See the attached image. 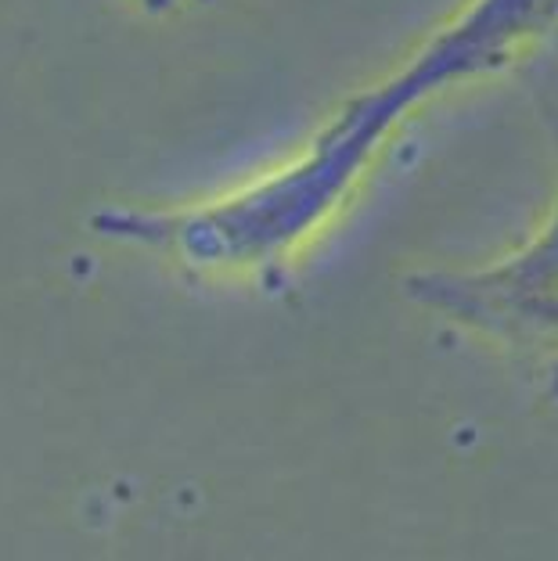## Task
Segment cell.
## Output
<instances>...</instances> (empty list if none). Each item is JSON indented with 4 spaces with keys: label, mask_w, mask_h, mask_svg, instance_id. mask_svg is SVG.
I'll use <instances>...</instances> for the list:
<instances>
[{
    "label": "cell",
    "mask_w": 558,
    "mask_h": 561,
    "mask_svg": "<svg viewBox=\"0 0 558 561\" xmlns=\"http://www.w3.org/2000/svg\"><path fill=\"white\" fill-rule=\"evenodd\" d=\"M176 4H184V0H141V8H148V11H170Z\"/></svg>",
    "instance_id": "cell-3"
},
{
    "label": "cell",
    "mask_w": 558,
    "mask_h": 561,
    "mask_svg": "<svg viewBox=\"0 0 558 561\" xmlns=\"http://www.w3.org/2000/svg\"><path fill=\"white\" fill-rule=\"evenodd\" d=\"M558 22V0H472L408 66L364 87L328 116L296 159L192 209H101L91 231L170 256L206 277H260L303 249L353 195L392 130L429 98L509 66Z\"/></svg>",
    "instance_id": "cell-1"
},
{
    "label": "cell",
    "mask_w": 558,
    "mask_h": 561,
    "mask_svg": "<svg viewBox=\"0 0 558 561\" xmlns=\"http://www.w3.org/2000/svg\"><path fill=\"white\" fill-rule=\"evenodd\" d=\"M548 392H551V400H558V364L551 367V386H548Z\"/></svg>",
    "instance_id": "cell-4"
},
{
    "label": "cell",
    "mask_w": 558,
    "mask_h": 561,
    "mask_svg": "<svg viewBox=\"0 0 558 561\" xmlns=\"http://www.w3.org/2000/svg\"><path fill=\"white\" fill-rule=\"evenodd\" d=\"M558 140V108H555ZM408 296L501 346L558 353V202L548 227L515 256L483 271H429L408 277Z\"/></svg>",
    "instance_id": "cell-2"
}]
</instances>
